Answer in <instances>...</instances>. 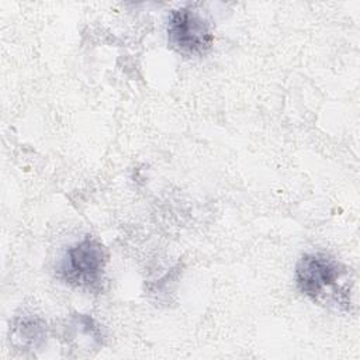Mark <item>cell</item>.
<instances>
[{"instance_id":"obj_3","label":"cell","mask_w":360,"mask_h":360,"mask_svg":"<svg viewBox=\"0 0 360 360\" xmlns=\"http://www.w3.org/2000/svg\"><path fill=\"white\" fill-rule=\"evenodd\" d=\"M166 31L169 45L186 56H201L210 51L214 42L208 21L191 7L170 11Z\"/></svg>"},{"instance_id":"obj_1","label":"cell","mask_w":360,"mask_h":360,"mask_svg":"<svg viewBox=\"0 0 360 360\" xmlns=\"http://www.w3.org/2000/svg\"><path fill=\"white\" fill-rule=\"evenodd\" d=\"M343 276L345 267L326 253H305L295 267V283L304 295L319 300L330 291L336 305L349 309V290L338 285Z\"/></svg>"},{"instance_id":"obj_2","label":"cell","mask_w":360,"mask_h":360,"mask_svg":"<svg viewBox=\"0 0 360 360\" xmlns=\"http://www.w3.org/2000/svg\"><path fill=\"white\" fill-rule=\"evenodd\" d=\"M107 253L103 243L91 236L69 246L60 259L59 277L79 288H97L103 280Z\"/></svg>"}]
</instances>
